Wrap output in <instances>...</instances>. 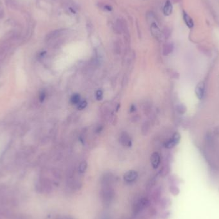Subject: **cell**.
<instances>
[{
  "mask_svg": "<svg viewBox=\"0 0 219 219\" xmlns=\"http://www.w3.org/2000/svg\"><path fill=\"white\" fill-rule=\"evenodd\" d=\"M181 140V135L179 133L176 132L172 135V138H170L168 141H167L165 143V146L167 149H171L173 148L174 147L176 146L178 143Z\"/></svg>",
  "mask_w": 219,
  "mask_h": 219,
  "instance_id": "cell-1",
  "label": "cell"
},
{
  "mask_svg": "<svg viewBox=\"0 0 219 219\" xmlns=\"http://www.w3.org/2000/svg\"><path fill=\"white\" fill-rule=\"evenodd\" d=\"M66 31L65 30H54L51 32H50L49 34H48L47 35H46L45 40L46 42H50L52 41L55 39H57L60 36L62 35L64 32Z\"/></svg>",
  "mask_w": 219,
  "mask_h": 219,
  "instance_id": "cell-2",
  "label": "cell"
},
{
  "mask_svg": "<svg viewBox=\"0 0 219 219\" xmlns=\"http://www.w3.org/2000/svg\"><path fill=\"white\" fill-rule=\"evenodd\" d=\"M205 92V85L203 81L199 82L195 88V94L199 99H202L204 98Z\"/></svg>",
  "mask_w": 219,
  "mask_h": 219,
  "instance_id": "cell-3",
  "label": "cell"
},
{
  "mask_svg": "<svg viewBox=\"0 0 219 219\" xmlns=\"http://www.w3.org/2000/svg\"><path fill=\"white\" fill-rule=\"evenodd\" d=\"M138 177L137 172L135 170H130L127 172L124 175V180L128 183L133 182Z\"/></svg>",
  "mask_w": 219,
  "mask_h": 219,
  "instance_id": "cell-4",
  "label": "cell"
},
{
  "mask_svg": "<svg viewBox=\"0 0 219 219\" xmlns=\"http://www.w3.org/2000/svg\"><path fill=\"white\" fill-rule=\"evenodd\" d=\"M119 140L121 143L124 146L129 147V148H130L132 145V142L130 136H129V135H128L126 133H123L120 136Z\"/></svg>",
  "mask_w": 219,
  "mask_h": 219,
  "instance_id": "cell-5",
  "label": "cell"
},
{
  "mask_svg": "<svg viewBox=\"0 0 219 219\" xmlns=\"http://www.w3.org/2000/svg\"><path fill=\"white\" fill-rule=\"evenodd\" d=\"M151 162L154 168H157L160 163V156L157 152H154L152 154L151 157Z\"/></svg>",
  "mask_w": 219,
  "mask_h": 219,
  "instance_id": "cell-6",
  "label": "cell"
},
{
  "mask_svg": "<svg viewBox=\"0 0 219 219\" xmlns=\"http://www.w3.org/2000/svg\"><path fill=\"white\" fill-rule=\"evenodd\" d=\"M172 12V5L169 0H167L163 7V13L165 16H170Z\"/></svg>",
  "mask_w": 219,
  "mask_h": 219,
  "instance_id": "cell-7",
  "label": "cell"
},
{
  "mask_svg": "<svg viewBox=\"0 0 219 219\" xmlns=\"http://www.w3.org/2000/svg\"><path fill=\"white\" fill-rule=\"evenodd\" d=\"M183 19L186 24V26H187L188 28H193L194 24H193V20L192 18L190 17L185 11H183Z\"/></svg>",
  "mask_w": 219,
  "mask_h": 219,
  "instance_id": "cell-8",
  "label": "cell"
},
{
  "mask_svg": "<svg viewBox=\"0 0 219 219\" xmlns=\"http://www.w3.org/2000/svg\"><path fill=\"white\" fill-rule=\"evenodd\" d=\"M71 103L73 105H78V104L81 101V97L80 94H74L71 96L70 99Z\"/></svg>",
  "mask_w": 219,
  "mask_h": 219,
  "instance_id": "cell-9",
  "label": "cell"
},
{
  "mask_svg": "<svg viewBox=\"0 0 219 219\" xmlns=\"http://www.w3.org/2000/svg\"><path fill=\"white\" fill-rule=\"evenodd\" d=\"M173 45L170 44V43L165 44L163 48V55H167L168 54H170L172 51V50H173Z\"/></svg>",
  "mask_w": 219,
  "mask_h": 219,
  "instance_id": "cell-10",
  "label": "cell"
},
{
  "mask_svg": "<svg viewBox=\"0 0 219 219\" xmlns=\"http://www.w3.org/2000/svg\"><path fill=\"white\" fill-rule=\"evenodd\" d=\"M87 163L86 161H83L80 163V166H79V171H80V173H83L87 169Z\"/></svg>",
  "mask_w": 219,
  "mask_h": 219,
  "instance_id": "cell-11",
  "label": "cell"
},
{
  "mask_svg": "<svg viewBox=\"0 0 219 219\" xmlns=\"http://www.w3.org/2000/svg\"><path fill=\"white\" fill-rule=\"evenodd\" d=\"M176 110L178 111V112L180 114H183L185 113L186 110V108L184 105H178L176 107Z\"/></svg>",
  "mask_w": 219,
  "mask_h": 219,
  "instance_id": "cell-12",
  "label": "cell"
},
{
  "mask_svg": "<svg viewBox=\"0 0 219 219\" xmlns=\"http://www.w3.org/2000/svg\"><path fill=\"white\" fill-rule=\"evenodd\" d=\"M77 108L78 110H83L85 108L86 106H87V102L85 101V100H83V101H81L80 103H79L77 105Z\"/></svg>",
  "mask_w": 219,
  "mask_h": 219,
  "instance_id": "cell-13",
  "label": "cell"
},
{
  "mask_svg": "<svg viewBox=\"0 0 219 219\" xmlns=\"http://www.w3.org/2000/svg\"><path fill=\"white\" fill-rule=\"evenodd\" d=\"M96 99H98V101H101V99H103V91H101V90H98V91L96 92Z\"/></svg>",
  "mask_w": 219,
  "mask_h": 219,
  "instance_id": "cell-14",
  "label": "cell"
},
{
  "mask_svg": "<svg viewBox=\"0 0 219 219\" xmlns=\"http://www.w3.org/2000/svg\"><path fill=\"white\" fill-rule=\"evenodd\" d=\"M104 9H105V10H106V11H108V12L112 11V8L110 6H109V5L104 6Z\"/></svg>",
  "mask_w": 219,
  "mask_h": 219,
  "instance_id": "cell-15",
  "label": "cell"
},
{
  "mask_svg": "<svg viewBox=\"0 0 219 219\" xmlns=\"http://www.w3.org/2000/svg\"><path fill=\"white\" fill-rule=\"evenodd\" d=\"M136 110V107L134 105H132L130 107V112H133Z\"/></svg>",
  "mask_w": 219,
  "mask_h": 219,
  "instance_id": "cell-16",
  "label": "cell"
},
{
  "mask_svg": "<svg viewBox=\"0 0 219 219\" xmlns=\"http://www.w3.org/2000/svg\"><path fill=\"white\" fill-rule=\"evenodd\" d=\"M5 15V12L3 11V10H0V19H2V18L4 17Z\"/></svg>",
  "mask_w": 219,
  "mask_h": 219,
  "instance_id": "cell-17",
  "label": "cell"
}]
</instances>
